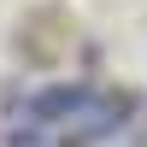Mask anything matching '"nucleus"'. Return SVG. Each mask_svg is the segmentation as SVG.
<instances>
[{"instance_id": "f257e3e1", "label": "nucleus", "mask_w": 147, "mask_h": 147, "mask_svg": "<svg viewBox=\"0 0 147 147\" xmlns=\"http://www.w3.org/2000/svg\"><path fill=\"white\" fill-rule=\"evenodd\" d=\"M24 112L35 118V129H41L53 147H94V141L118 136L136 106H129L124 94H100V88L65 82V88H35Z\"/></svg>"}, {"instance_id": "f03ea898", "label": "nucleus", "mask_w": 147, "mask_h": 147, "mask_svg": "<svg viewBox=\"0 0 147 147\" xmlns=\"http://www.w3.org/2000/svg\"><path fill=\"white\" fill-rule=\"evenodd\" d=\"M136 147H147V124H141V141H136Z\"/></svg>"}]
</instances>
